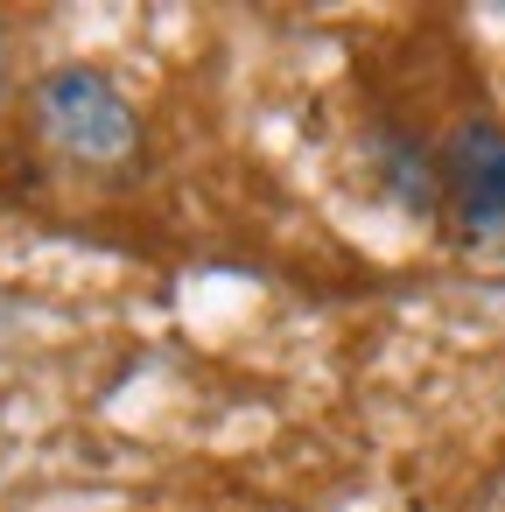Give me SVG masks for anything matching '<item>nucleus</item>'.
Returning a JSON list of instances; mask_svg holds the SVG:
<instances>
[{"instance_id": "nucleus-1", "label": "nucleus", "mask_w": 505, "mask_h": 512, "mask_svg": "<svg viewBox=\"0 0 505 512\" xmlns=\"http://www.w3.org/2000/svg\"><path fill=\"white\" fill-rule=\"evenodd\" d=\"M36 127L43 141L64 155V162H85V169H113V162H134L141 155V127H134V106L120 99L113 78L71 64V71H50L36 85Z\"/></svg>"}, {"instance_id": "nucleus-2", "label": "nucleus", "mask_w": 505, "mask_h": 512, "mask_svg": "<svg viewBox=\"0 0 505 512\" xmlns=\"http://www.w3.org/2000/svg\"><path fill=\"white\" fill-rule=\"evenodd\" d=\"M442 176H449V197H456L463 225L484 232V239H505V134L498 127H463L442 155Z\"/></svg>"}]
</instances>
